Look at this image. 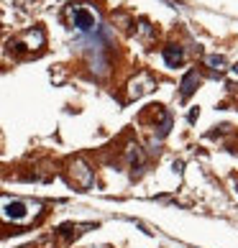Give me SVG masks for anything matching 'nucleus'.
<instances>
[{
  "label": "nucleus",
  "instance_id": "nucleus-1",
  "mask_svg": "<svg viewBox=\"0 0 238 248\" xmlns=\"http://www.w3.org/2000/svg\"><path fill=\"white\" fill-rule=\"evenodd\" d=\"M41 213V205L33 200H21V197H0V217L8 223H31Z\"/></svg>",
  "mask_w": 238,
  "mask_h": 248
},
{
  "label": "nucleus",
  "instance_id": "nucleus-2",
  "mask_svg": "<svg viewBox=\"0 0 238 248\" xmlns=\"http://www.w3.org/2000/svg\"><path fill=\"white\" fill-rule=\"evenodd\" d=\"M67 18H69V26L75 31H79V33H93V31H97V23H100L97 11L90 8L87 3L72 5L67 11Z\"/></svg>",
  "mask_w": 238,
  "mask_h": 248
},
{
  "label": "nucleus",
  "instance_id": "nucleus-3",
  "mask_svg": "<svg viewBox=\"0 0 238 248\" xmlns=\"http://www.w3.org/2000/svg\"><path fill=\"white\" fill-rule=\"evenodd\" d=\"M154 90V79L149 77V75H139L131 85H128V97L131 100H139L141 95H146V93H151Z\"/></svg>",
  "mask_w": 238,
  "mask_h": 248
},
{
  "label": "nucleus",
  "instance_id": "nucleus-4",
  "mask_svg": "<svg viewBox=\"0 0 238 248\" xmlns=\"http://www.w3.org/2000/svg\"><path fill=\"white\" fill-rule=\"evenodd\" d=\"M69 174H72V179H75L82 189H87L90 185H93V171H90V167L85 161H75L72 169H69Z\"/></svg>",
  "mask_w": 238,
  "mask_h": 248
},
{
  "label": "nucleus",
  "instance_id": "nucleus-5",
  "mask_svg": "<svg viewBox=\"0 0 238 248\" xmlns=\"http://www.w3.org/2000/svg\"><path fill=\"white\" fill-rule=\"evenodd\" d=\"M21 44H26L23 49H29V51H36V49H41L44 46V31L41 29H33V31H26L21 39L16 41V46H21Z\"/></svg>",
  "mask_w": 238,
  "mask_h": 248
},
{
  "label": "nucleus",
  "instance_id": "nucleus-6",
  "mask_svg": "<svg viewBox=\"0 0 238 248\" xmlns=\"http://www.w3.org/2000/svg\"><path fill=\"white\" fill-rule=\"evenodd\" d=\"M161 57H164V62H167L169 67H179V64H185L187 54H185V49H182V46H177V44H169V46H164Z\"/></svg>",
  "mask_w": 238,
  "mask_h": 248
},
{
  "label": "nucleus",
  "instance_id": "nucleus-7",
  "mask_svg": "<svg viewBox=\"0 0 238 248\" xmlns=\"http://www.w3.org/2000/svg\"><path fill=\"white\" fill-rule=\"evenodd\" d=\"M197 85H200V77H197V72L192 69V72H187L185 75V79H182V100H190V95L197 90Z\"/></svg>",
  "mask_w": 238,
  "mask_h": 248
},
{
  "label": "nucleus",
  "instance_id": "nucleus-8",
  "mask_svg": "<svg viewBox=\"0 0 238 248\" xmlns=\"http://www.w3.org/2000/svg\"><path fill=\"white\" fill-rule=\"evenodd\" d=\"M128 159H131V167L133 169H141L143 167V151L139 149V146H131V149H128Z\"/></svg>",
  "mask_w": 238,
  "mask_h": 248
},
{
  "label": "nucleus",
  "instance_id": "nucleus-9",
  "mask_svg": "<svg viewBox=\"0 0 238 248\" xmlns=\"http://www.w3.org/2000/svg\"><path fill=\"white\" fill-rule=\"evenodd\" d=\"M205 64L210 69H218V72H223L225 69V57H221V54H210V57L205 59Z\"/></svg>",
  "mask_w": 238,
  "mask_h": 248
},
{
  "label": "nucleus",
  "instance_id": "nucleus-10",
  "mask_svg": "<svg viewBox=\"0 0 238 248\" xmlns=\"http://www.w3.org/2000/svg\"><path fill=\"white\" fill-rule=\"evenodd\" d=\"M100 248H108V246H100Z\"/></svg>",
  "mask_w": 238,
  "mask_h": 248
}]
</instances>
